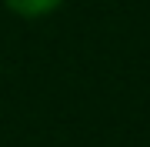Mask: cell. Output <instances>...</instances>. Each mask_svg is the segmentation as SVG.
<instances>
[{"label": "cell", "instance_id": "obj_1", "mask_svg": "<svg viewBox=\"0 0 150 147\" xmlns=\"http://www.w3.org/2000/svg\"><path fill=\"white\" fill-rule=\"evenodd\" d=\"M7 7L17 13V17H47L54 13L64 0H4Z\"/></svg>", "mask_w": 150, "mask_h": 147}]
</instances>
